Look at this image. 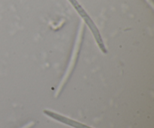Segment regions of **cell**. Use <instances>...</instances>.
I'll return each mask as SVG.
<instances>
[{
  "instance_id": "1",
  "label": "cell",
  "mask_w": 154,
  "mask_h": 128,
  "mask_svg": "<svg viewBox=\"0 0 154 128\" xmlns=\"http://www.w3.org/2000/svg\"><path fill=\"white\" fill-rule=\"evenodd\" d=\"M46 115H48V116L51 117V118H54V119L57 120V121H60V122H63L64 124H69V125L72 126V127H75V128H92L88 127V126H86L84 124H81V123H78L77 121H74V120L70 119V118H68L66 117L63 116V115H60L59 114L57 113H54V112H51V111H48V110H45L44 111Z\"/></svg>"
}]
</instances>
